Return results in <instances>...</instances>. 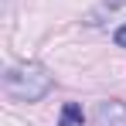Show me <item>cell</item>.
<instances>
[{
    "label": "cell",
    "mask_w": 126,
    "mask_h": 126,
    "mask_svg": "<svg viewBox=\"0 0 126 126\" xmlns=\"http://www.w3.org/2000/svg\"><path fill=\"white\" fill-rule=\"evenodd\" d=\"M3 92L14 102H38L51 92V75L38 62H21L3 72Z\"/></svg>",
    "instance_id": "6da1fadb"
},
{
    "label": "cell",
    "mask_w": 126,
    "mask_h": 126,
    "mask_svg": "<svg viewBox=\"0 0 126 126\" xmlns=\"http://www.w3.org/2000/svg\"><path fill=\"white\" fill-rule=\"evenodd\" d=\"M95 123L99 126H126V102L119 99H106L95 106Z\"/></svg>",
    "instance_id": "7a4b0ae2"
},
{
    "label": "cell",
    "mask_w": 126,
    "mask_h": 126,
    "mask_svg": "<svg viewBox=\"0 0 126 126\" xmlns=\"http://www.w3.org/2000/svg\"><path fill=\"white\" fill-rule=\"evenodd\" d=\"M82 123H85V112H82V106H79V102H65L58 126H82Z\"/></svg>",
    "instance_id": "3957f363"
},
{
    "label": "cell",
    "mask_w": 126,
    "mask_h": 126,
    "mask_svg": "<svg viewBox=\"0 0 126 126\" xmlns=\"http://www.w3.org/2000/svg\"><path fill=\"white\" fill-rule=\"evenodd\" d=\"M112 41L119 44V48H126V24H119V27L112 31Z\"/></svg>",
    "instance_id": "277c9868"
},
{
    "label": "cell",
    "mask_w": 126,
    "mask_h": 126,
    "mask_svg": "<svg viewBox=\"0 0 126 126\" xmlns=\"http://www.w3.org/2000/svg\"><path fill=\"white\" fill-rule=\"evenodd\" d=\"M106 7H126V0H106Z\"/></svg>",
    "instance_id": "5b68a950"
}]
</instances>
